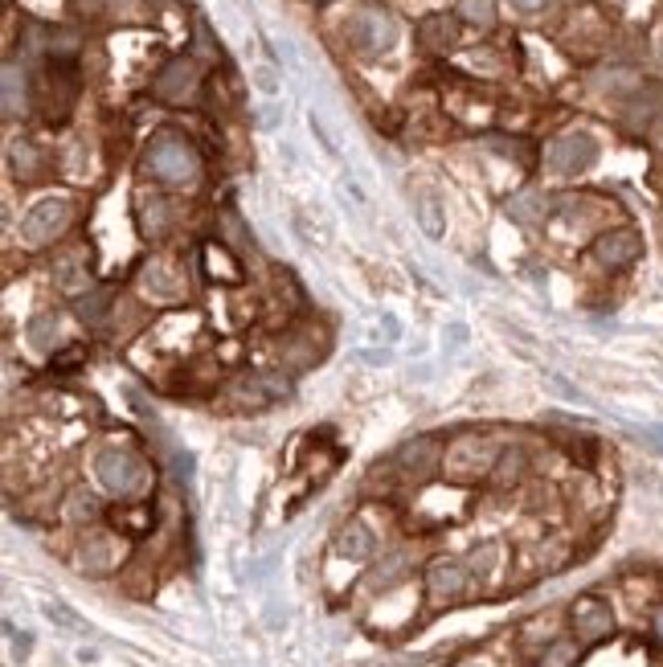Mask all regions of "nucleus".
<instances>
[{"instance_id":"f704fd0d","label":"nucleus","mask_w":663,"mask_h":667,"mask_svg":"<svg viewBox=\"0 0 663 667\" xmlns=\"http://www.w3.org/2000/svg\"><path fill=\"white\" fill-rule=\"evenodd\" d=\"M46 614L58 622V627H66V631H86V627H82V618H78V614H70L66 606H58V602H50V606H46Z\"/></svg>"},{"instance_id":"473e14b6","label":"nucleus","mask_w":663,"mask_h":667,"mask_svg":"<svg viewBox=\"0 0 663 667\" xmlns=\"http://www.w3.org/2000/svg\"><path fill=\"white\" fill-rule=\"evenodd\" d=\"M54 279H58V287H66V291H78V287L91 283V279H86V266H78L74 258H62V262L54 266Z\"/></svg>"},{"instance_id":"a211bd4d","label":"nucleus","mask_w":663,"mask_h":667,"mask_svg":"<svg viewBox=\"0 0 663 667\" xmlns=\"http://www.w3.org/2000/svg\"><path fill=\"white\" fill-rule=\"evenodd\" d=\"M406 573H410V557H406V553H389V557H381V565L369 569L365 586H369L373 594H389L393 586L406 582Z\"/></svg>"},{"instance_id":"f3484780","label":"nucleus","mask_w":663,"mask_h":667,"mask_svg":"<svg viewBox=\"0 0 663 667\" xmlns=\"http://www.w3.org/2000/svg\"><path fill=\"white\" fill-rule=\"evenodd\" d=\"M455 41H459V21H455V17H447V13L422 17V25H418V46H422L426 54H447V50H455Z\"/></svg>"},{"instance_id":"39448f33","label":"nucleus","mask_w":663,"mask_h":667,"mask_svg":"<svg viewBox=\"0 0 663 667\" xmlns=\"http://www.w3.org/2000/svg\"><path fill=\"white\" fill-rule=\"evenodd\" d=\"M74 95H78V82L66 62H50L33 82V99H37V111L46 115V123H62L74 107Z\"/></svg>"},{"instance_id":"6e6552de","label":"nucleus","mask_w":663,"mask_h":667,"mask_svg":"<svg viewBox=\"0 0 663 667\" xmlns=\"http://www.w3.org/2000/svg\"><path fill=\"white\" fill-rule=\"evenodd\" d=\"M152 91H156V99H164V103H172V107L193 103L197 91H201V66H197L193 58H172V62L156 74Z\"/></svg>"},{"instance_id":"c9c22d12","label":"nucleus","mask_w":663,"mask_h":667,"mask_svg":"<svg viewBox=\"0 0 663 667\" xmlns=\"http://www.w3.org/2000/svg\"><path fill=\"white\" fill-rule=\"evenodd\" d=\"M254 86L262 95H279V74H275V66H258L254 70Z\"/></svg>"},{"instance_id":"4be33fe9","label":"nucleus","mask_w":663,"mask_h":667,"mask_svg":"<svg viewBox=\"0 0 663 667\" xmlns=\"http://www.w3.org/2000/svg\"><path fill=\"white\" fill-rule=\"evenodd\" d=\"M25 336H29V344H33L37 352H50V348L58 344V336H62V316H58V311H41V316L29 320Z\"/></svg>"},{"instance_id":"2eb2a0df","label":"nucleus","mask_w":663,"mask_h":667,"mask_svg":"<svg viewBox=\"0 0 663 667\" xmlns=\"http://www.w3.org/2000/svg\"><path fill=\"white\" fill-rule=\"evenodd\" d=\"M140 287H144V295H152V299H181V295H185V275L176 271L172 262L152 258V262L144 266V275H140Z\"/></svg>"},{"instance_id":"6ab92c4d","label":"nucleus","mask_w":663,"mask_h":667,"mask_svg":"<svg viewBox=\"0 0 663 667\" xmlns=\"http://www.w3.org/2000/svg\"><path fill=\"white\" fill-rule=\"evenodd\" d=\"M201 258H205L209 279H217V283H238V279H242V266H238V258H234L226 246L209 242V246L201 250Z\"/></svg>"},{"instance_id":"cd10ccee","label":"nucleus","mask_w":663,"mask_h":667,"mask_svg":"<svg viewBox=\"0 0 663 667\" xmlns=\"http://www.w3.org/2000/svg\"><path fill=\"white\" fill-rule=\"evenodd\" d=\"M418 226L430 238H442V205L434 193H418Z\"/></svg>"},{"instance_id":"4468645a","label":"nucleus","mask_w":663,"mask_h":667,"mask_svg":"<svg viewBox=\"0 0 663 667\" xmlns=\"http://www.w3.org/2000/svg\"><path fill=\"white\" fill-rule=\"evenodd\" d=\"M287 393H291V385H287V377H279V373L246 377V381L234 389L238 406H246V410H262V406H271L275 397H287Z\"/></svg>"},{"instance_id":"58836bf2","label":"nucleus","mask_w":663,"mask_h":667,"mask_svg":"<svg viewBox=\"0 0 663 667\" xmlns=\"http://www.w3.org/2000/svg\"><path fill=\"white\" fill-rule=\"evenodd\" d=\"M659 434H663V430H659Z\"/></svg>"},{"instance_id":"423d86ee","label":"nucleus","mask_w":663,"mask_h":667,"mask_svg":"<svg viewBox=\"0 0 663 667\" xmlns=\"http://www.w3.org/2000/svg\"><path fill=\"white\" fill-rule=\"evenodd\" d=\"M598 160V140L586 131H565L545 148V168L557 176H578Z\"/></svg>"},{"instance_id":"1a4fd4ad","label":"nucleus","mask_w":663,"mask_h":667,"mask_svg":"<svg viewBox=\"0 0 663 667\" xmlns=\"http://www.w3.org/2000/svg\"><path fill=\"white\" fill-rule=\"evenodd\" d=\"M123 565V532H86L82 545H78V569L91 573V577H107Z\"/></svg>"},{"instance_id":"b1692460","label":"nucleus","mask_w":663,"mask_h":667,"mask_svg":"<svg viewBox=\"0 0 663 667\" xmlns=\"http://www.w3.org/2000/svg\"><path fill=\"white\" fill-rule=\"evenodd\" d=\"M582 663V643L578 639H553L545 643L537 667H578Z\"/></svg>"},{"instance_id":"f257e3e1","label":"nucleus","mask_w":663,"mask_h":667,"mask_svg":"<svg viewBox=\"0 0 663 667\" xmlns=\"http://www.w3.org/2000/svg\"><path fill=\"white\" fill-rule=\"evenodd\" d=\"M144 172L160 185H172V189H185V185H197L201 176V156L197 148L176 136V131H160V136L148 144L144 152Z\"/></svg>"},{"instance_id":"393cba45","label":"nucleus","mask_w":663,"mask_h":667,"mask_svg":"<svg viewBox=\"0 0 663 667\" xmlns=\"http://www.w3.org/2000/svg\"><path fill=\"white\" fill-rule=\"evenodd\" d=\"M455 17L475 29H492L496 25V0H455Z\"/></svg>"},{"instance_id":"9b49d317","label":"nucleus","mask_w":663,"mask_h":667,"mask_svg":"<svg viewBox=\"0 0 663 667\" xmlns=\"http://www.w3.org/2000/svg\"><path fill=\"white\" fill-rule=\"evenodd\" d=\"M70 213H74V209H70V201H62V197H58V201L50 197V201L33 205L29 217L21 221V238H25L29 246H50V242L70 226Z\"/></svg>"},{"instance_id":"4c0bfd02","label":"nucleus","mask_w":663,"mask_h":667,"mask_svg":"<svg viewBox=\"0 0 663 667\" xmlns=\"http://www.w3.org/2000/svg\"><path fill=\"white\" fill-rule=\"evenodd\" d=\"M655 635H659V643H663V606L655 610Z\"/></svg>"},{"instance_id":"0eeeda50","label":"nucleus","mask_w":663,"mask_h":667,"mask_svg":"<svg viewBox=\"0 0 663 667\" xmlns=\"http://www.w3.org/2000/svg\"><path fill=\"white\" fill-rule=\"evenodd\" d=\"M471 594V569L467 561H451V557H442L426 569V598L430 606H455Z\"/></svg>"},{"instance_id":"5701e85b","label":"nucleus","mask_w":663,"mask_h":667,"mask_svg":"<svg viewBox=\"0 0 663 667\" xmlns=\"http://www.w3.org/2000/svg\"><path fill=\"white\" fill-rule=\"evenodd\" d=\"M500 561H504V549H500V541H483V545H475V549H471V557H467V569H471V577H479V582H488V577H496Z\"/></svg>"},{"instance_id":"ddd939ff","label":"nucleus","mask_w":663,"mask_h":667,"mask_svg":"<svg viewBox=\"0 0 663 667\" xmlns=\"http://www.w3.org/2000/svg\"><path fill=\"white\" fill-rule=\"evenodd\" d=\"M643 254V238L635 230H610L594 242V258L606 266V271H623Z\"/></svg>"},{"instance_id":"c85d7f7f","label":"nucleus","mask_w":663,"mask_h":667,"mask_svg":"<svg viewBox=\"0 0 663 667\" xmlns=\"http://www.w3.org/2000/svg\"><path fill=\"white\" fill-rule=\"evenodd\" d=\"M107 307H111V291H107V287L86 291V295L78 299V316H82L86 324H99V320L107 316Z\"/></svg>"},{"instance_id":"dca6fc26","label":"nucleus","mask_w":663,"mask_h":667,"mask_svg":"<svg viewBox=\"0 0 663 667\" xmlns=\"http://www.w3.org/2000/svg\"><path fill=\"white\" fill-rule=\"evenodd\" d=\"M373 553H377V532L365 520H348L336 532V557H344V561H369Z\"/></svg>"},{"instance_id":"aec40b11","label":"nucleus","mask_w":663,"mask_h":667,"mask_svg":"<svg viewBox=\"0 0 663 667\" xmlns=\"http://www.w3.org/2000/svg\"><path fill=\"white\" fill-rule=\"evenodd\" d=\"M9 164L17 172V181H41V172H46V156H41L29 140H17L9 148Z\"/></svg>"},{"instance_id":"412c9836","label":"nucleus","mask_w":663,"mask_h":667,"mask_svg":"<svg viewBox=\"0 0 663 667\" xmlns=\"http://www.w3.org/2000/svg\"><path fill=\"white\" fill-rule=\"evenodd\" d=\"M324 348H328L324 336H320V340H312V336H291V340H283V361L295 365V369H307V365H316V361L324 357Z\"/></svg>"},{"instance_id":"7c9ffc66","label":"nucleus","mask_w":663,"mask_h":667,"mask_svg":"<svg viewBox=\"0 0 663 667\" xmlns=\"http://www.w3.org/2000/svg\"><path fill=\"white\" fill-rule=\"evenodd\" d=\"M168 226H172V209H168L164 201H152V205H144V234H152V238H164V234H168Z\"/></svg>"},{"instance_id":"f03ea898","label":"nucleus","mask_w":663,"mask_h":667,"mask_svg":"<svg viewBox=\"0 0 663 667\" xmlns=\"http://www.w3.org/2000/svg\"><path fill=\"white\" fill-rule=\"evenodd\" d=\"M95 479L103 483V492L127 500V496H140L148 487V467L136 451L127 447H107L95 455Z\"/></svg>"},{"instance_id":"7ed1b4c3","label":"nucleus","mask_w":663,"mask_h":667,"mask_svg":"<svg viewBox=\"0 0 663 667\" xmlns=\"http://www.w3.org/2000/svg\"><path fill=\"white\" fill-rule=\"evenodd\" d=\"M500 455H504V447H496L492 438L467 434V438L455 442V447H447V455H442V471H447V479H455V483L488 479L496 471Z\"/></svg>"},{"instance_id":"f8f14e48","label":"nucleus","mask_w":663,"mask_h":667,"mask_svg":"<svg viewBox=\"0 0 663 667\" xmlns=\"http://www.w3.org/2000/svg\"><path fill=\"white\" fill-rule=\"evenodd\" d=\"M393 463L402 467L406 479H430L438 467H442V447H438V438H410L402 451L393 455Z\"/></svg>"},{"instance_id":"9d476101","label":"nucleus","mask_w":663,"mask_h":667,"mask_svg":"<svg viewBox=\"0 0 663 667\" xmlns=\"http://www.w3.org/2000/svg\"><path fill=\"white\" fill-rule=\"evenodd\" d=\"M569 627L578 635V643H602L614 635V610L598 594H582L569 606Z\"/></svg>"},{"instance_id":"72a5a7b5","label":"nucleus","mask_w":663,"mask_h":667,"mask_svg":"<svg viewBox=\"0 0 663 667\" xmlns=\"http://www.w3.org/2000/svg\"><path fill=\"white\" fill-rule=\"evenodd\" d=\"M17 95H21V74L17 66H5V115H17Z\"/></svg>"},{"instance_id":"bb28decb","label":"nucleus","mask_w":663,"mask_h":667,"mask_svg":"<svg viewBox=\"0 0 663 667\" xmlns=\"http://www.w3.org/2000/svg\"><path fill=\"white\" fill-rule=\"evenodd\" d=\"M148 528H152V512L148 508H123V512H115V532H123V537H144Z\"/></svg>"},{"instance_id":"a878e982","label":"nucleus","mask_w":663,"mask_h":667,"mask_svg":"<svg viewBox=\"0 0 663 667\" xmlns=\"http://www.w3.org/2000/svg\"><path fill=\"white\" fill-rule=\"evenodd\" d=\"M508 217H516L520 226H533V221L545 217V197L541 193H520L508 201Z\"/></svg>"},{"instance_id":"c756f323","label":"nucleus","mask_w":663,"mask_h":667,"mask_svg":"<svg viewBox=\"0 0 663 667\" xmlns=\"http://www.w3.org/2000/svg\"><path fill=\"white\" fill-rule=\"evenodd\" d=\"M99 516V504H95V496L91 492H70V500H66V520H74V524H91Z\"/></svg>"},{"instance_id":"20e7f679","label":"nucleus","mask_w":663,"mask_h":667,"mask_svg":"<svg viewBox=\"0 0 663 667\" xmlns=\"http://www.w3.org/2000/svg\"><path fill=\"white\" fill-rule=\"evenodd\" d=\"M348 50L357 58H381L397 46V21L389 9H361L344 29Z\"/></svg>"},{"instance_id":"e433bc0d","label":"nucleus","mask_w":663,"mask_h":667,"mask_svg":"<svg viewBox=\"0 0 663 667\" xmlns=\"http://www.w3.org/2000/svg\"><path fill=\"white\" fill-rule=\"evenodd\" d=\"M512 5H516V9H524V13H537V9H545V5H549V0H512Z\"/></svg>"},{"instance_id":"2f4dec72","label":"nucleus","mask_w":663,"mask_h":667,"mask_svg":"<svg viewBox=\"0 0 663 667\" xmlns=\"http://www.w3.org/2000/svg\"><path fill=\"white\" fill-rule=\"evenodd\" d=\"M520 471H524V451H520V447H508V451L500 455V463H496L492 479H496V483H516V479H520Z\"/></svg>"}]
</instances>
